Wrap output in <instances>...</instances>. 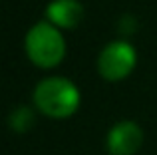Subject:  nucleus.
I'll return each instance as SVG.
<instances>
[{
	"label": "nucleus",
	"mask_w": 157,
	"mask_h": 155,
	"mask_svg": "<svg viewBox=\"0 0 157 155\" xmlns=\"http://www.w3.org/2000/svg\"><path fill=\"white\" fill-rule=\"evenodd\" d=\"M34 104L50 117H68L80 105V92L68 78H46L34 89Z\"/></svg>",
	"instance_id": "f257e3e1"
},
{
	"label": "nucleus",
	"mask_w": 157,
	"mask_h": 155,
	"mask_svg": "<svg viewBox=\"0 0 157 155\" xmlns=\"http://www.w3.org/2000/svg\"><path fill=\"white\" fill-rule=\"evenodd\" d=\"M26 54L36 66L52 68L62 62L66 54V42L52 22L34 24L26 34Z\"/></svg>",
	"instance_id": "f03ea898"
},
{
	"label": "nucleus",
	"mask_w": 157,
	"mask_h": 155,
	"mask_svg": "<svg viewBox=\"0 0 157 155\" xmlns=\"http://www.w3.org/2000/svg\"><path fill=\"white\" fill-rule=\"evenodd\" d=\"M135 50L125 40L109 42L98 56V72L105 80H121L133 70Z\"/></svg>",
	"instance_id": "7ed1b4c3"
},
{
	"label": "nucleus",
	"mask_w": 157,
	"mask_h": 155,
	"mask_svg": "<svg viewBox=\"0 0 157 155\" xmlns=\"http://www.w3.org/2000/svg\"><path fill=\"white\" fill-rule=\"evenodd\" d=\"M143 143V131L135 121H119L107 133V151L111 155H133Z\"/></svg>",
	"instance_id": "20e7f679"
},
{
	"label": "nucleus",
	"mask_w": 157,
	"mask_h": 155,
	"mask_svg": "<svg viewBox=\"0 0 157 155\" xmlns=\"http://www.w3.org/2000/svg\"><path fill=\"white\" fill-rule=\"evenodd\" d=\"M46 18L56 26L74 28L84 18V6L80 0H52L46 6Z\"/></svg>",
	"instance_id": "39448f33"
},
{
	"label": "nucleus",
	"mask_w": 157,
	"mask_h": 155,
	"mask_svg": "<svg viewBox=\"0 0 157 155\" xmlns=\"http://www.w3.org/2000/svg\"><path fill=\"white\" fill-rule=\"evenodd\" d=\"M10 125L16 131H26L30 125H34V113H32V109L24 108V105L22 108H16L10 115Z\"/></svg>",
	"instance_id": "423d86ee"
}]
</instances>
